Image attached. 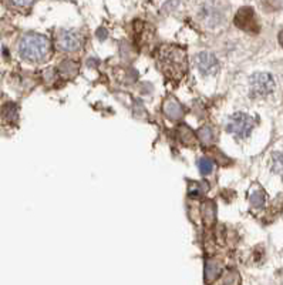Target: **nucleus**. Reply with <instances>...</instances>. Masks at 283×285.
<instances>
[{
    "instance_id": "f257e3e1",
    "label": "nucleus",
    "mask_w": 283,
    "mask_h": 285,
    "mask_svg": "<svg viewBox=\"0 0 283 285\" xmlns=\"http://www.w3.org/2000/svg\"><path fill=\"white\" fill-rule=\"evenodd\" d=\"M51 41L43 34L27 33L19 41V53L23 59L30 61H43L49 57Z\"/></svg>"
},
{
    "instance_id": "f03ea898",
    "label": "nucleus",
    "mask_w": 283,
    "mask_h": 285,
    "mask_svg": "<svg viewBox=\"0 0 283 285\" xmlns=\"http://www.w3.org/2000/svg\"><path fill=\"white\" fill-rule=\"evenodd\" d=\"M255 126L254 118L246 113H235L226 121V130L236 137H248Z\"/></svg>"
},
{
    "instance_id": "7ed1b4c3",
    "label": "nucleus",
    "mask_w": 283,
    "mask_h": 285,
    "mask_svg": "<svg viewBox=\"0 0 283 285\" xmlns=\"http://www.w3.org/2000/svg\"><path fill=\"white\" fill-rule=\"evenodd\" d=\"M275 89L274 77L269 73H256L251 77V93L255 97H265Z\"/></svg>"
},
{
    "instance_id": "20e7f679",
    "label": "nucleus",
    "mask_w": 283,
    "mask_h": 285,
    "mask_svg": "<svg viewBox=\"0 0 283 285\" xmlns=\"http://www.w3.org/2000/svg\"><path fill=\"white\" fill-rule=\"evenodd\" d=\"M235 24L239 29L246 30L249 33H258L259 31V24L256 21L254 10L251 9V7H244V9H241L236 13Z\"/></svg>"
},
{
    "instance_id": "39448f33",
    "label": "nucleus",
    "mask_w": 283,
    "mask_h": 285,
    "mask_svg": "<svg viewBox=\"0 0 283 285\" xmlns=\"http://www.w3.org/2000/svg\"><path fill=\"white\" fill-rule=\"evenodd\" d=\"M195 64L198 70L205 74V76H209V74H215L218 69H219V63L215 57L212 53H199L195 57Z\"/></svg>"
},
{
    "instance_id": "423d86ee",
    "label": "nucleus",
    "mask_w": 283,
    "mask_h": 285,
    "mask_svg": "<svg viewBox=\"0 0 283 285\" xmlns=\"http://www.w3.org/2000/svg\"><path fill=\"white\" fill-rule=\"evenodd\" d=\"M57 46L63 51H74L80 47V37L73 30H63L57 36Z\"/></svg>"
},
{
    "instance_id": "0eeeda50",
    "label": "nucleus",
    "mask_w": 283,
    "mask_h": 285,
    "mask_svg": "<svg viewBox=\"0 0 283 285\" xmlns=\"http://www.w3.org/2000/svg\"><path fill=\"white\" fill-rule=\"evenodd\" d=\"M214 167H215V164L211 158L202 157L198 160V168H199L201 174H204V176L211 174V173H212V170H214Z\"/></svg>"
},
{
    "instance_id": "6e6552de",
    "label": "nucleus",
    "mask_w": 283,
    "mask_h": 285,
    "mask_svg": "<svg viewBox=\"0 0 283 285\" xmlns=\"http://www.w3.org/2000/svg\"><path fill=\"white\" fill-rule=\"evenodd\" d=\"M272 168L283 178V153H275L272 156Z\"/></svg>"
},
{
    "instance_id": "1a4fd4ad",
    "label": "nucleus",
    "mask_w": 283,
    "mask_h": 285,
    "mask_svg": "<svg viewBox=\"0 0 283 285\" xmlns=\"http://www.w3.org/2000/svg\"><path fill=\"white\" fill-rule=\"evenodd\" d=\"M165 111L169 117H172V118L179 117V116H181V106H179L176 101L171 100V101H168V103L165 104Z\"/></svg>"
},
{
    "instance_id": "9d476101",
    "label": "nucleus",
    "mask_w": 283,
    "mask_h": 285,
    "mask_svg": "<svg viewBox=\"0 0 283 285\" xmlns=\"http://www.w3.org/2000/svg\"><path fill=\"white\" fill-rule=\"evenodd\" d=\"M3 113H4V118L9 121H14L17 118V108L14 104H7L3 108Z\"/></svg>"
},
{
    "instance_id": "9b49d317",
    "label": "nucleus",
    "mask_w": 283,
    "mask_h": 285,
    "mask_svg": "<svg viewBox=\"0 0 283 285\" xmlns=\"http://www.w3.org/2000/svg\"><path fill=\"white\" fill-rule=\"evenodd\" d=\"M251 203H252V206H255V207L264 206L265 204L264 191H256V193H252V196H251Z\"/></svg>"
},
{
    "instance_id": "f8f14e48",
    "label": "nucleus",
    "mask_w": 283,
    "mask_h": 285,
    "mask_svg": "<svg viewBox=\"0 0 283 285\" xmlns=\"http://www.w3.org/2000/svg\"><path fill=\"white\" fill-rule=\"evenodd\" d=\"M199 137L206 144L211 143V140H212V130L209 127H204L202 130H199Z\"/></svg>"
},
{
    "instance_id": "ddd939ff",
    "label": "nucleus",
    "mask_w": 283,
    "mask_h": 285,
    "mask_svg": "<svg viewBox=\"0 0 283 285\" xmlns=\"http://www.w3.org/2000/svg\"><path fill=\"white\" fill-rule=\"evenodd\" d=\"M279 43H281V46L283 47V30L279 33Z\"/></svg>"
}]
</instances>
